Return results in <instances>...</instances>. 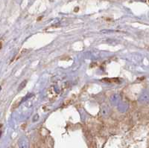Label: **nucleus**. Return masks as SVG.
I'll use <instances>...</instances> for the list:
<instances>
[{"mask_svg": "<svg viewBox=\"0 0 149 148\" xmlns=\"http://www.w3.org/2000/svg\"><path fill=\"white\" fill-rule=\"evenodd\" d=\"M19 145L21 148H28V147H29V141L25 139L20 140Z\"/></svg>", "mask_w": 149, "mask_h": 148, "instance_id": "1", "label": "nucleus"}, {"mask_svg": "<svg viewBox=\"0 0 149 148\" xmlns=\"http://www.w3.org/2000/svg\"><path fill=\"white\" fill-rule=\"evenodd\" d=\"M26 84H27V81H22L20 84H19V88H18V89H17V90H18V91H21V90H22V89L26 86Z\"/></svg>", "mask_w": 149, "mask_h": 148, "instance_id": "2", "label": "nucleus"}, {"mask_svg": "<svg viewBox=\"0 0 149 148\" xmlns=\"http://www.w3.org/2000/svg\"><path fill=\"white\" fill-rule=\"evenodd\" d=\"M1 48H2V43L0 42V49H1Z\"/></svg>", "mask_w": 149, "mask_h": 148, "instance_id": "3", "label": "nucleus"}, {"mask_svg": "<svg viewBox=\"0 0 149 148\" xmlns=\"http://www.w3.org/2000/svg\"><path fill=\"white\" fill-rule=\"evenodd\" d=\"M1 135H2V132L0 131V138H1Z\"/></svg>", "mask_w": 149, "mask_h": 148, "instance_id": "4", "label": "nucleus"}, {"mask_svg": "<svg viewBox=\"0 0 149 148\" xmlns=\"http://www.w3.org/2000/svg\"><path fill=\"white\" fill-rule=\"evenodd\" d=\"M1 89H2V88H1V86H0V90H1Z\"/></svg>", "mask_w": 149, "mask_h": 148, "instance_id": "5", "label": "nucleus"}]
</instances>
